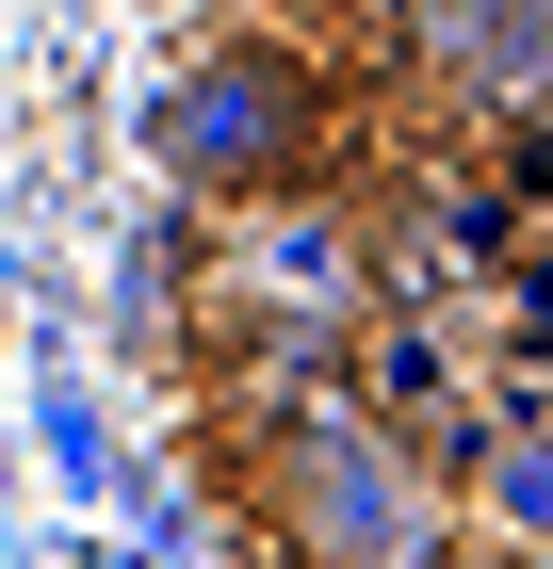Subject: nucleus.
I'll return each mask as SVG.
<instances>
[{"instance_id": "3", "label": "nucleus", "mask_w": 553, "mask_h": 569, "mask_svg": "<svg viewBox=\"0 0 553 569\" xmlns=\"http://www.w3.org/2000/svg\"><path fill=\"white\" fill-rule=\"evenodd\" d=\"M309 309H375V228H358V196H260V212H228V261H213V326L245 342V326H309Z\"/></svg>"}, {"instance_id": "6", "label": "nucleus", "mask_w": 553, "mask_h": 569, "mask_svg": "<svg viewBox=\"0 0 553 569\" xmlns=\"http://www.w3.org/2000/svg\"><path fill=\"white\" fill-rule=\"evenodd\" d=\"M440 569H553V553H505V537H456Z\"/></svg>"}, {"instance_id": "2", "label": "nucleus", "mask_w": 553, "mask_h": 569, "mask_svg": "<svg viewBox=\"0 0 553 569\" xmlns=\"http://www.w3.org/2000/svg\"><path fill=\"white\" fill-rule=\"evenodd\" d=\"M147 147H164V196H196V212L309 196V179H326V82H309L294 33H213V49L164 66Z\"/></svg>"}, {"instance_id": "4", "label": "nucleus", "mask_w": 553, "mask_h": 569, "mask_svg": "<svg viewBox=\"0 0 553 569\" xmlns=\"http://www.w3.org/2000/svg\"><path fill=\"white\" fill-rule=\"evenodd\" d=\"M407 66H424L440 114L521 131V114H553V0H440L424 33H407Z\"/></svg>"}, {"instance_id": "1", "label": "nucleus", "mask_w": 553, "mask_h": 569, "mask_svg": "<svg viewBox=\"0 0 553 569\" xmlns=\"http://www.w3.org/2000/svg\"><path fill=\"white\" fill-rule=\"evenodd\" d=\"M260 439V537L277 569H440L456 553V472L424 456V423H391L375 391H309L277 407Z\"/></svg>"}, {"instance_id": "5", "label": "nucleus", "mask_w": 553, "mask_h": 569, "mask_svg": "<svg viewBox=\"0 0 553 569\" xmlns=\"http://www.w3.org/2000/svg\"><path fill=\"white\" fill-rule=\"evenodd\" d=\"M440 472H456V521L505 537V553H553V407H472L456 439H440Z\"/></svg>"}, {"instance_id": "7", "label": "nucleus", "mask_w": 553, "mask_h": 569, "mask_svg": "<svg viewBox=\"0 0 553 569\" xmlns=\"http://www.w3.org/2000/svg\"><path fill=\"white\" fill-rule=\"evenodd\" d=\"M358 17H375V33H391V49H407V33H424V17H440V0H358Z\"/></svg>"}, {"instance_id": "8", "label": "nucleus", "mask_w": 553, "mask_h": 569, "mask_svg": "<svg viewBox=\"0 0 553 569\" xmlns=\"http://www.w3.org/2000/svg\"><path fill=\"white\" fill-rule=\"evenodd\" d=\"M82 569H147V553H82Z\"/></svg>"}]
</instances>
